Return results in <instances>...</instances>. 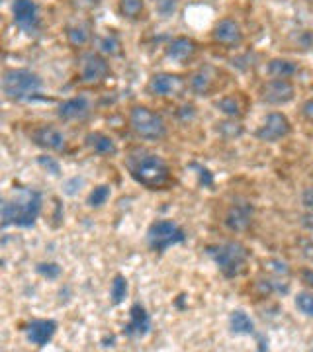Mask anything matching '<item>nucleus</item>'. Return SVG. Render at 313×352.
Returning a JSON list of instances; mask_svg holds the SVG:
<instances>
[{
	"instance_id": "obj_12",
	"label": "nucleus",
	"mask_w": 313,
	"mask_h": 352,
	"mask_svg": "<svg viewBox=\"0 0 313 352\" xmlns=\"http://www.w3.org/2000/svg\"><path fill=\"white\" fill-rule=\"evenodd\" d=\"M212 39L217 45H222L226 50H235L245 41V34H243V28H241L237 20L222 18L217 24L213 25Z\"/></svg>"
},
{
	"instance_id": "obj_4",
	"label": "nucleus",
	"mask_w": 313,
	"mask_h": 352,
	"mask_svg": "<svg viewBox=\"0 0 313 352\" xmlns=\"http://www.w3.org/2000/svg\"><path fill=\"white\" fill-rule=\"evenodd\" d=\"M43 80L30 69H6L2 73V94L10 102H28L38 98Z\"/></svg>"
},
{
	"instance_id": "obj_11",
	"label": "nucleus",
	"mask_w": 313,
	"mask_h": 352,
	"mask_svg": "<svg viewBox=\"0 0 313 352\" xmlns=\"http://www.w3.org/2000/svg\"><path fill=\"white\" fill-rule=\"evenodd\" d=\"M184 88H186L184 78L175 73H157L147 82V92L151 96H159V98L178 96L184 92Z\"/></svg>"
},
{
	"instance_id": "obj_16",
	"label": "nucleus",
	"mask_w": 313,
	"mask_h": 352,
	"mask_svg": "<svg viewBox=\"0 0 313 352\" xmlns=\"http://www.w3.org/2000/svg\"><path fill=\"white\" fill-rule=\"evenodd\" d=\"M92 113V106L88 102L87 96H73V98H67L59 104L57 108V116L59 120L71 124V122H85L90 118Z\"/></svg>"
},
{
	"instance_id": "obj_5",
	"label": "nucleus",
	"mask_w": 313,
	"mask_h": 352,
	"mask_svg": "<svg viewBox=\"0 0 313 352\" xmlns=\"http://www.w3.org/2000/svg\"><path fill=\"white\" fill-rule=\"evenodd\" d=\"M129 127L139 139H145V141H163L169 135V126L163 116L141 104L131 108Z\"/></svg>"
},
{
	"instance_id": "obj_19",
	"label": "nucleus",
	"mask_w": 313,
	"mask_h": 352,
	"mask_svg": "<svg viewBox=\"0 0 313 352\" xmlns=\"http://www.w3.org/2000/svg\"><path fill=\"white\" fill-rule=\"evenodd\" d=\"M215 82H217L215 69L210 67V65H206V67H200L198 71H194L190 75V78H188V88L196 96H210L213 92V88H215Z\"/></svg>"
},
{
	"instance_id": "obj_36",
	"label": "nucleus",
	"mask_w": 313,
	"mask_h": 352,
	"mask_svg": "<svg viewBox=\"0 0 313 352\" xmlns=\"http://www.w3.org/2000/svg\"><path fill=\"white\" fill-rule=\"evenodd\" d=\"M76 10H94L102 0H67Z\"/></svg>"
},
{
	"instance_id": "obj_39",
	"label": "nucleus",
	"mask_w": 313,
	"mask_h": 352,
	"mask_svg": "<svg viewBox=\"0 0 313 352\" xmlns=\"http://www.w3.org/2000/svg\"><path fill=\"white\" fill-rule=\"evenodd\" d=\"M300 276H301V282H303L307 288L313 289V270L312 268H303V270L300 272Z\"/></svg>"
},
{
	"instance_id": "obj_2",
	"label": "nucleus",
	"mask_w": 313,
	"mask_h": 352,
	"mask_svg": "<svg viewBox=\"0 0 313 352\" xmlns=\"http://www.w3.org/2000/svg\"><path fill=\"white\" fill-rule=\"evenodd\" d=\"M43 198L38 190L18 188L2 200V227H34L41 215Z\"/></svg>"
},
{
	"instance_id": "obj_24",
	"label": "nucleus",
	"mask_w": 313,
	"mask_h": 352,
	"mask_svg": "<svg viewBox=\"0 0 313 352\" xmlns=\"http://www.w3.org/2000/svg\"><path fill=\"white\" fill-rule=\"evenodd\" d=\"M229 329L233 335H255V321L243 309H235L229 315Z\"/></svg>"
},
{
	"instance_id": "obj_31",
	"label": "nucleus",
	"mask_w": 313,
	"mask_h": 352,
	"mask_svg": "<svg viewBox=\"0 0 313 352\" xmlns=\"http://www.w3.org/2000/svg\"><path fill=\"white\" fill-rule=\"evenodd\" d=\"M264 270H266V272H270V274H274L276 278L288 276V274H290L288 264L282 263V261H278V258H270V261H264Z\"/></svg>"
},
{
	"instance_id": "obj_32",
	"label": "nucleus",
	"mask_w": 313,
	"mask_h": 352,
	"mask_svg": "<svg viewBox=\"0 0 313 352\" xmlns=\"http://www.w3.org/2000/svg\"><path fill=\"white\" fill-rule=\"evenodd\" d=\"M36 270H38L39 276L47 278V280H57V278L61 276V266L57 263H39L36 266Z\"/></svg>"
},
{
	"instance_id": "obj_30",
	"label": "nucleus",
	"mask_w": 313,
	"mask_h": 352,
	"mask_svg": "<svg viewBox=\"0 0 313 352\" xmlns=\"http://www.w3.org/2000/svg\"><path fill=\"white\" fill-rule=\"evenodd\" d=\"M296 307H298V311L303 314L305 317H313V289H303V292H298V296H296Z\"/></svg>"
},
{
	"instance_id": "obj_21",
	"label": "nucleus",
	"mask_w": 313,
	"mask_h": 352,
	"mask_svg": "<svg viewBox=\"0 0 313 352\" xmlns=\"http://www.w3.org/2000/svg\"><path fill=\"white\" fill-rule=\"evenodd\" d=\"M65 38L69 41L71 47H85L88 41L92 39V24L87 20H76L65 28Z\"/></svg>"
},
{
	"instance_id": "obj_26",
	"label": "nucleus",
	"mask_w": 313,
	"mask_h": 352,
	"mask_svg": "<svg viewBox=\"0 0 313 352\" xmlns=\"http://www.w3.org/2000/svg\"><path fill=\"white\" fill-rule=\"evenodd\" d=\"M98 51H100L102 55L116 57V55L122 53V39H120V36L114 30H108L104 36L98 38Z\"/></svg>"
},
{
	"instance_id": "obj_20",
	"label": "nucleus",
	"mask_w": 313,
	"mask_h": 352,
	"mask_svg": "<svg viewBox=\"0 0 313 352\" xmlns=\"http://www.w3.org/2000/svg\"><path fill=\"white\" fill-rule=\"evenodd\" d=\"M85 145L88 147V151L98 155V157H116L118 155V143L108 133H102V131L87 133Z\"/></svg>"
},
{
	"instance_id": "obj_17",
	"label": "nucleus",
	"mask_w": 313,
	"mask_h": 352,
	"mask_svg": "<svg viewBox=\"0 0 313 352\" xmlns=\"http://www.w3.org/2000/svg\"><path fill=\"white\" fill-rule=\"evenodd\" d=\"M24 333L30 344H34L38 349H43L55 337V333H57V321H53V319H36V321H32V323L25 325Z\"/></svg>"
},
{
	"instance_id": "obj_35",
	"label": "nucleus",
	"mask_w": 313,
	"mask_h": 352,
	"mask_svg": "<svg viewBox=\"0 0 313 352\" xmlns=\"http://www.w3.org/2000/svg\"><path fill=\"white\" fill-rule=\"evenodd\" d=\"M157 10H159V14L163 18L173 16L176 10V0H161V2H157Z\"/></svg>"
},
{
	"instance_id": "obj_3",
	"label": "nucleus",
	"mask_w": 313,
	"mask_h": 352,
	"mask_svg": "<svg viewBox=\"0 0 313 352\" xmlns=\"http://www.w3.org/2000/svg\"><path fill=\"white\" fill-rule=\"evenodd\" d=\"M206 254L217 266L219 274L229 280L241 276L250 258V251L241 241H226L219 245H210L206 249Z\"/></svg>"
},
{
	"instance_id": "obj_13",
	"label": "nucleus",
	"mask_w": 313,
	"mask_h": 352,
	"mask_svg": "<svg viewBox=\"0 0 313 352\" xmlns=\"http://www.w3.org/2000/svg\"><path fill=\"white\" fill-rule=\"evenodd\" d=\"M14 24L24 34L34 36L39 32V10L34 0H14L12 4Z\"/></svg>"
},
{
	"instance_id": "obj_38",
	"label": "nucleus",
	"mask_w": 313,
	"mask_h": 352,
	"mask_svg": "<svg viewBox=\"0 0 313 352\" xmlns=\"http://www.w3.org/2000/svg\"><path fill=\"white\" fill-rule=\"evenodd\" d=\"M301 204H303V208H307V210L313 212V186H307L301 192Z\"/></svg>"
},
{
	"instance_id": "obj_23",
	"label": "nucleus",
	"mask_w": 313,
	"mask_h": 352,
	"mask_svg": "<svg viewBox=\"0 0 313 352\" xmlns=\"http://www.w3.org/2000/svg\"><path fill=\"white\" fill-rule=\"evenodd\" d=\"M118 12H120L122 18L129 20V22H139L147 14L145 0H120L118 2Z\"/></svg>"
},
{
	"instance_id": "obj_37",
	"label": "nucleus",
	"mask_w": 313,
	"mask_h": 352,
	"mask_svg": "<svg viewBox=\"0 0 313 352\" xmlns=\"http://www.w3.org/2000/svg\"><path fill=\"white\" fill-rule=\"evenodd\" d=\"M301 116H303V120H305V122H310V124L313 126V96L301 104Z\"/></svg>"
},
{
	"instance_id": "obj_33",
	"label": "nucleus",
	"mask_w": 313,
	"mask_h": 352,
	"mask_svg": "<svg viewBox=\"0 0 313 352\" xmlns=\"http://www.w3.org/2000/svg\"><path fill=\"white\" fill-rule=\"evenodd\" d=\"M190 168H194V170L198 173V180H200V184L204 186V188H212L213 175L210 173V168H206L204 164H198V163H192L190 164Z\"/></svg>"
},
{
	"instance_id": "obj_10",
	"label": "nucleus",
	"mask_w": 313,
	"mask_h": 352,
	"mask_svg": "<svg viewBox=\"0 0 313 352\" xmlns=\"http://www.w3.org/2000/svg\"><path fill=\"white\" fill-rule=\"evenodd\" d=\"M255 219V206L247 200L233 201L224 215V226L231 233H245Z\"/></svg>"
},
{
	"instance_id": "obj_29",
	"label": "nucleus",
	"mask_w": 313,
	"mask_h": 352,
	"mask_svg": "<svg viewBox=\"0 0 313 352\" xmlns=\"http://www.w3.org/2000/svg\"><path fill=\"white\" fill-rule=\"evenodd\" d=\"M110 196H112V188L108 184H98L88 194V206L90 208H102L106 201L110 200Z\"/></svg>"
},
{
	"instance_id": "obj_6",
	"label": "nucleus",
	"mask_w": 313,
	"mask_h": 352,
	"mask_svg": "<svg viewBox=\"0 0 313 352\" xmlns=\"http://www.w3.org/2000/svg\"><path fill=\"white\" fill-rule=\"evenodd\" d=\"M186 241V231L173 219H157L147 229V245L153 252L163 254L171 247Z\"/></svg>"
},
{
	"instance_id": "obj_8",
	"label": "nucleus",
	"mask_w": 313,
	"mask_h": 352,
	"mask_svg": "<svg viewBox=\"0 0 313 352\" xmlns=\"http://www.w3.org/2000/svg\"><path fill=\"white\" fill-rule=\"evenodd\" d=\"M259 98L268 106H286L296 98V87L288 78H270L259 90Z\"/></svg>"
},
{
	"instance_id": "obj_27",
	"label": "nucleus",
	"mask_w": 313,
	"mask_h": 352,
	"mask_svg": "<svg viewBox=\"0 0 313 352\" xmlns=\"http://www.w3.org/2000/svg\"><path fill=\"white\" fill-rule=\"evenodd\" d=\"M127 292H129V284H127V278L124 274H116L110 284V300H112L114 305H120L124 303V300L127 298Z\"/></svg>"
},
{
	"instance_id": "obj_15",
	"label": "nucleus",
	"mask_w": 313,
	"mask_h": 352,
	"mask_svg": "<svg viewBox=\"0 0 313 352\" xmlns=\"http://www.w3.org/2000/svg\"><path fill=\"white\" fill-rule=\"evenodd\" d=\"M151 331V315L143 303L136 302L129 307V321L125 323L124 335L127 339H143Z\"/></svg>"
},
{
	"instance_id": "obj_25",
	"label": "nucleus",
	"mask_w": 313,
	"mask_h": 352,
	"mask_svg": "<svg viewBox=\"0 0 313 352\" xmlns=\"http://www.w3.org/2000/svg\"><path fill=\"white\" fill-rule=\"evenodd\" d=\"M213 106L224 113L226 118H229V120H241L243 113H245L243 112V104H241V100H239L237 96H233V94L222 96L219 100L213 102Z\"/></svg>"
},
{
	"instance_id": "obj_18",
	"label": "nucleus",
	"mask_w": 313,
	"mask_h": 352,
	"mask_svg": "<svg viewBox=\"0 0 313 352\" xmlns=\"http://www.w3.org/2000/svg\"><path fill=\"white\" fill-rule=\"evenodd\" d=\"M198 53V43L192 38H186V36H178L175 38L164 50V57L169 61H173L176 65H182L194 59V55Z\"/></svg>"
},
{
	"instance_id": "obj_28",
	"label": "nucleus",
	"mask_w": 313,
	"mask_h": 352,
	"mask_svg": "<svg viewBox=\"0 0 313 352\" xmlns=\"http://www.w3.org/2000/svg\"><path fill=\"white\" fill-rule=\"evenodd\" d=\"M215 131L219 133V138L227 139V141H233V139H239L243 133H245V127L239 124V120H229L227 118L226 122H219Z\"/></svg>"
},
{
	"instance_id": "obj_40",
	"label": "nucleus",
	"mask_w": 313,
	"mask_h": 352,
	"mask_svg": "<svg viewBox=\"0 0 313 352\" xmlns=\"http://www.w3.org/2000/svg\"><path fill=\"white\" fill-rule=\"evenodd\" d=\"M153 2H155V4H157V2H161V0H153Z\"/></svg>"
},
{
	"instance_id": "obj_34",
	"label": "nucleus",
	"mask_w": 313,
	"mask_h": 352,
	"mask_svg": "<svg viewBox=\"0 0 313 352\" xmlns=\"http://www.w3.org/2000/svg\"><path fill=\"white\" fill-rule=\"evenodd\" d=\"M38 164L41 168H45L47 173H51L53 176H59L61 175V166L59 163L53 159V157H47V155H43V157H39L38 159Z\"/></svg>"
},
{
	"instance_id": "obj_1",
	"label": "nucleus",
	"mask_w": 313,
	"mask_h": 352,
	"mask_svg": "<svg viewBox=\"0 0 313 352\" xmlns=\"http://www.w3.org/2000/svg\"><path fill=\"white\" fill-rule=\"evenodd\" d=\"M125 168L139 186L163 190L171 182V166L161 155L147 149H133L125 157Z\"/></svg>"
},
{
	"instance_id": "obj_9",
	"label": "nucleus",
	"mask_w": 313,
	"mask_h": 352,
	"mask_svg": "<svg viewBox=\"0 0 313 352\" xmlns=\"http://www.w3.org/2000/svg\"><path fill=\"white\" fill-rule=\"evenodd\" d=\"M292 133V122L282 112H270L263 120V124L255 131V138L263 143H276L280 139L288 138Z\"/></svg>"
},
{
	"instance_id": "obj_7",
	"label": "nucleus",
	"mask_w": 313,
	"mask_h": 352,
	"mask_svg": "<svg viewBox=\"0 0 313 352\" xmlns=\"http://www.w3.org/2000/svg\"><path fill=\"white\" fill-rule=\"evenodd\" d=\"M112 73L108 59L96 53V51H87L78 59V78L83 85H100Z\"/></svg>"
},
{
	"instance_id": "obj_22",
	"label": "nucleus",
	"mask_w": 313,
	"mask_h": 352,
	"mask_svg": "<svg viewBox=\"0 0 313 352\" xmlns=\"http://www.w3.org/2000/svg\"><path fill=\"white\" fill-rule=\"evenodd\" d=\"M296 73H298V65L290 59H284V57L270 59L266 65V75L270 78H288L290 80Z\"/></svg>"
},
{
	"instance_id": "obj_14",
	"label": "nucleus",
	"mask_w": 313,
	"mask_h": 352,
	"mask_svg": "<svg viewBox=\"0 0 313 352\" xmlns=\"http://www.w3.org/2000/svg\"><path fill=\"white\" fill-rule=\"evenodd\" d=\"M32 141L34 145L50 153H63L67 149V138L61 129L55 126H39L32 131Z\"/></svg>"
}]
</instances>
